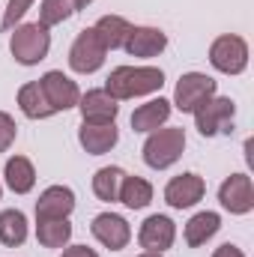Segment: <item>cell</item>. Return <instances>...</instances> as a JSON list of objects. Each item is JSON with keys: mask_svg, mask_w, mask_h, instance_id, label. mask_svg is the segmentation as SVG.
Returning a JSON list of instances; mask_svg holds the SVG:
<instances>
[{"mask_svg": "<svg viewBox=\"0 0 254 257\" xmlns=\"http://www.w3.org/2000/svg\"><path fill=\"white\" fill-rule=\"evenodd\" d=\"M165 87V72L156 66H117L108 81H105V93L117 102L123 99H138V96H150L159 93Z\"/></svg>", "mask_w": 254, "mask_h": 257, "instance_id": "obj_1", "label": "cell"}, {"mask_svg": "<svg viewBox=\"0 0 254 257\" xmlns=\"http://www.w3.org/2000/svg\"><path fill=\"white\" fill-rule=\"evenodd\" d=\"M12 30L15 33L9 39V51H12L15 63L36 66L48 57V51H51V33H48V27H42L39 21H33V24H18Z\"/></svg>", "mask_w": 254, "mask_h": 257, "instance_id": "obj_2", "label": "cell"}, {"mask_svg": "<svg viewBox=\"0 0 254 257\" xmlns=\"http://www.w3.org/2000/svg\"><path fill=\"white\" fill-rule=\"evenodd\" d=\"M183 150H186V132L183 128L177 126L156 128V132H150V138L144 144V162L153 171H165V168L180 162Z\"/></svg>", "mask_w": 254, "mask_h": 257, "instance_id": "obj_3", "label": "cell"}, {"mask_svg": "<svg viewBox=\"0 0 254 257\" xmlns=\"http://www.w3.org/2000/svg\"><path fill=\"white\" fill-rule=\"evenodd\" d=\"M236 117V105L227 96H209L203 105L194 108V126L203 138H215L218 132H230Z\"/></svg>", "mask_w": 254, "mask_h": 257, "instance_id": "obj_4", "label": "cell"}, {"mask_svg": "<svg viewBox=\"0 0 254 257\" xmlns=\"http://www.w3.org/2000/svg\"><path fill=\"white\" fill-rule=\"evenodd\" d=\"M209 63L221 75H242L248 66V42L236 33H224L209 45Z\"/></svg>", "mask_w": 254, "mask_h": 257, "instance_id": "obj_5", "label": "cell"}, {"mask_svg": "<svg viewBox=\"0 0 254 257\" xmlns=\"http://www.w3.org/2000/svg\"><path fill=\"white\" fill-rule=\"evenodd\" d=\"M215 90H218L215 78H209L203 72H186L174 87V102L171 105L183 114H194V108L203 105L209 96H215Z\"/></svg>", "mask_w": 254, "mask_h": 257, "instance_id": "obj_6", "label": "cell"}, {"mask_svg": "<svg viewBox=\"0 0 254 257\" xmlns=\"http://www.w3.org/2000/svg\"><path fill=\"white\" fill-rule=\"evenodd\" d=\"M105 45L99 42V36H96V30L93 27H84L78 36H75V42H72V48H69V66H72V72H78V75H93V72H99L102 66H105Z\"/></svg>", "mask_w": 254, "mask_h": 257, "instance_id": "obj_7", "label": "cell"}, {"mask_svg": "<svg viewBox=\"0 0 254 257\" xmlns=\"http://www.w3.org/2000/svg\"><path fill=\"white\" fill-rule=\"evenodd\" d=\"M39 87H42V93H45V99H48V105H51L54 114L69 111V108H78L81 90H78V84H75L69 75H63L60 69L45 72V75L39 78Z\"/></svg>", "mask_w": 254, "mask_h": 257, "instance_id": "obj_8", "label": "cell"}, {"mask_svg": "<svg viewBox=\"0 0 254 257\" xmlns=\"http://www.w3.org/2000/svg\"><path fill=\"white\" fill-rule=\"evenodd\" d=\"M218 203L230 215H245L254 209V186L248 174H230L221 189H218Z\"/></svg>", "mask_w": 254, "mask_h": 257, "instance_id": "obj_9", "label": "cell"}, {"mask_svg": "<svg viewBox=\"0 0 254 257\" xmlns=\"http://www.w3.org/2000/svg\"><path fill=\"white\" fill-rule=\"evenodd\" d=\"M90 230H93V236H96L105 248H111V251H123L129 245V239H132L129 221L123 215H117V212H99V215L93 218Z\"/></svg>", "mask_w": 254, "mask_h": 257, "instance_id": "obj_10", "label": "cell"}, {"mask_svg": "<svg viewBox=\"0 0 254 257\" xmlns=\"http://www.w3.org/2000/svg\"><path fill=\"white\" fill-rule=\"evenodd\" d=\"M174 239H177V224L168 215H150L138 230V242H141L144 251L162 254V251H168L174 245Z\"/></svg>", "mask_w": 254, "mask_h": 257, "instance_id": "obj_11", "label": "cell"}, {"mask_svg": "<svg viewBox=\"0 0 254 257\" xmlns=\"http://www.w3.org/2000/svg\"><path fill=\"white\" fill-rule=\"evenodd\" d=\"M203 194H206V183L197 174H180L165 186V200L174 209H189L197 200H203Z\"/></svg>", "mask_w": 254, "mask_h": 257, "instance_id": "obj_12", "label": "cell"}, {"mask_svg": "<svg viewBox=\"0 0 254 257\" xmlns=\"http://www.w3.org/2000/svg\"><path fill=\"white\" fill-rule=\"evenodd\" d=\"M120 132L117 123H81L78 128V144L90 153V156H105L117 147Z\"/></svg>", "mask_w": 254, "mask_h": 257, "instance_id": "obj_13", "label": "cell"}, {"mask_svg": "<svg viewBox=\"0 0 254 257\" xmlns=\"http://www.w3.org/2000/svg\"><path fill=\"white\" fill-rule=\"evenodd\" d=\"M123 48H126L132 57L150 60V57H159V54L168 48V36H165V30H159V27H132Z\"/></svg>", "mask_w": 254, "mask_h": 257, "instance_id": "obj_14", "label": "cell"}, {"mask_svg": "<svg viewBox=\"0 0 254 257\" xmlns=\"http://www.w3.org/2000/svg\"><path fill=\"white\" fill-rule=\"evenodd\" d=\"M78 111H81L84 123H114L120 114V105L105 90H87L78 99Z\"/></svg>", "mask_w": 254, "mask_h": 257, "instance_id": "obj_15", "label": "cell"}, {"mask_svg": "<svg viewBox=\"0 0 254 257\" xmlns=\"http://www.w3.org/2000/svg\"><path fill=\"white\" fill-rule=\"evenodd\" d=\"M75 209V192L69 186H48L36 200V218H69Z\"/></svg>", "mask_w": 254, "mask_h": 257, "instance_id": "obj_16", "label": "cell"}, {"mask_svg": "<svg viewBox=\"0 0 254 257\" xmlns=\"http://www.w3.org/2000/svg\"><path fill=\"white\" fill-rule=\"evenodd\" d=\"M168 117H171V102L168 99H150L147 105H138L135 108V114H132V128L135 132H156V128H162L168 123Z\"/></svg>", "mask_w": 254, "mask_h": 257, "instance_id": "obj_17", "label": "cell"}, {"mask_svg": "<svg viewBox=\"0 0 254 257\" xmlns=\"http://www.w3.org/2000/svg\"><path fill=\"white\" fill-rule=\"evenodd\" d=\"M3 177H6V186L15 194H27V192H33V186H36V168L24 156H12L6 162V168H3Z\"/></svg>", "mask_w": 254, "mask_h": 257, "instance_id": "obj_18", "label": "cell"}, {"mask_svg": "<svg viewBox=\"0 0 254 257\" xmlns=\"http://www.w3.org/2000/svg\"><path fill=\"white\" fill-rule=\"evenodd\" d=\"M93 30L99 36V42L105 45V51H117V48L126 45V36H129V30H132V24L123 15H102L93 24Z\"/></svg>", "mask_w": 254, "mask_h": 257, "instance_id": "obj_19", "label": "cell"}, {"mask_svg": "<svg viewBox=\"0 0 254 257\" xmlns=\"http://www.w3.org/2000/svg\"><path fill=\"white\" fill-rule=\"evenodd\" d=\"M18 108H21V114L27 120H48L54 114L45 93H42V87H39V81H30V84H24L18 90Z\"/></svg>", "mask_w": 254, "mask_h": 257, "instance_id": "obj_20", "label": "cell"}, {"mask_svg": "<svg viewBox=\"0 0 254 257\" xmlns=\"http://www.w3.org/2000/svg\"><path fill=\"white\" fill-rule=\"evenodd\" d=\"M218 227H221V215L218 212H197V215H191L189 224H186V242H189L191 248H200V245H206L215 233H218Z\"/></svg>", "mask_w": 254, "mask_h": 257, "instance_id": "obj_21", "label": "cell"}, {"mask_svg": "<svg viewBox=\"0 0 254 257\" xmlns=\"http://www.w3.org/2000/svg\"><path fill=\"white\" fill-rule=\"evenodd\" d=\"M36 239L45 248H63L72 239L69 218H36Z\"/></svg>", "mask_w": 254, "mask_h": 257, "instance_id": "obj_22", "label": "cell"}, {"mask_svg": "<svg viewBox=\"0 0 254 257\" xmlns=\"http://www.w3.org/2000/svg\"><path fill=\"white\" fill-rule=\"evenodd\" d=\"M27 239V215L21 209H3L0 212V242L6 248H18Z\"/></svg>", "mask_w": 254, "mask_h": 257, "instance_id": "obj_23", "label": "cell"}, {"mask_svg": "<svg viewBox=\"0 0 254 257\" xmlns=\"http://www.w3.org/2000/svg\"><path fill=\"white\" fill-rule=\"evenodd\" d=\"M123 180H126V171H123V168H117V165L99 168L96 177H93V192H96L99 200L114 203V200H120V186H123Z\"/></svg>", "mask_w": 254, "mask_h": 257, "instance_id": "obj_24", "label": "cell"}, {"mask_svg": "<svg viewBox=\"0 0 254 257\" xmlns=\"http://www.w3.org/2000/svg\"><path fill=\"white\" fill-rule=\"evenodd\" d=\"M150 200H153V186L144 177H129L126 174V180L120 186V203L129 209H144Z\"/></svg>", "mask_w": 254, "mask_h": 257, "instance_id": "obj_25", "label": "cell"}, {"mask_svg": "<svg viewBox=\"0 0 254 257\" xmlns=\"http://www.w3.org/2000/svg\"><path fill=\"white\" fill-rule=\"evenodd\" d=\"M75 12H78L75 9V0H42L39 3V24L51 30V27L69 21Z\"/></svg>", "mask_w": 254, "mask_h": 257, "instance_id": "obj_26", "label": "cell"}, {"mask_svg": "<svg viewBox=\"0 0 254 257\" xmlns=\"http://www.w3.org/2000/svg\"><path fill=\"white\" fill-rule=\"evenodd\" d=\"M33 3H36V0H9L6 9H3V18H0V30L6 33V30L18 27V21L27 15V9H30Z\"/></svg>", "mask_w": 254, "mask_h": 257, "instance_id": "obj_27", "label": "cell"}, {"mask_svg": "<svg viewBox=\"0 0 254 257\" xmlns=\"http://www.w3.org/2000/svg\"><path fill=\"white\" fill-rule=\"evenodd\" d=\"M15 138H18V126H15V120H12L6 111H0V153H6V150L15 144Z\"/></svg>", "mask_w": 254, "mask_h": 257, "instance_id": "obj_28", "label": "cell"}, {"mask_svg": "<svg viewBox=\"0 0 254 257\" xmlns=\"http://www.w3.org/2000/svg\"><path fill=\"white\" fill-rule=\"evenodd\" d=\"M212 257H245L242 254V248H236V245H230V242H224V245H218Z\"/></svg>", "mask_w": 254, "mask_h": 257, "instance_id": "obj_29", "label": "cell"}, {"mask_svg": "<svg viewBox=\"0 0 254 257\" xmlns=\"http://www.w3.org/2000/svg\"><path fill=\"white\" fill-rule=\"evenodd\" d=\"M60 257H99L93 248H87V245H72V248H66Z\"/></svg>", "mask_w": 254, "mask_h": 257, "instance_id": "obj_30", "label": "cell"}, {"mask_svg": "<svg viewBox=\"0 0 254 257\" xmlns=\"http://www.w3.org/2000/svg\"><path fill=\"white\" fill-rule=\"evenodd\" d=\"M90 3H93V0H75V9H87Z\"/></svg>", "mask_w": 254, "mask_h": 257, "instance_id": "obj_31", "label": "cell"}, {"mask_svg": "<svg viewBox=\"0 0 254 257\" xmlns=\"http://www.w3.org/2000/svg\"><path fill=\"white\" fill-rule=\"evenodd\" d=\"M138 257H162V254H156V251H144V254H138Z\"/></svg>", "mask_w": 254, "mask_h": 257, "instance_id": "obj_32", "label": "cell"}, {"mask_svg": "<svg viewBox=\"0 0 254 257\" xmlns=\"http://www.w3.org/2000/svg\"><path fill=\"white\" fill-rule=\"evenodd\" d=\"M0 194H3V189H0Z\"/></svg>", "mask_w": 254, "mask_h": 257, "instance_id": "obj_33", "label": "cell"}]
</instances>
